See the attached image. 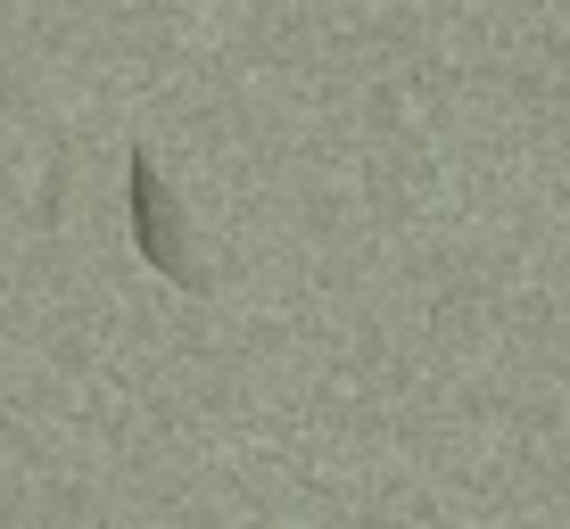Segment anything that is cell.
Returning a JSON list of instances; mask_svg holds the SVG:
<instances>
[{"label": "cell", "instance_id": "obj_1", "mask_svg": "<svg viewBox=\"0 0 570 529\" xmlns=\"http://www.w3.org/2000/svg\"><path fill=\"white\" fill-rule=\"evenodd\" d=\"M125 215H132V248H141V265H157L174 290H207V265H199V232H190L183 199L166 190L157 158H141V149L125 158Z\"/></svg>", "mask_w": 570, "mask_h": 529}]
</instances>
